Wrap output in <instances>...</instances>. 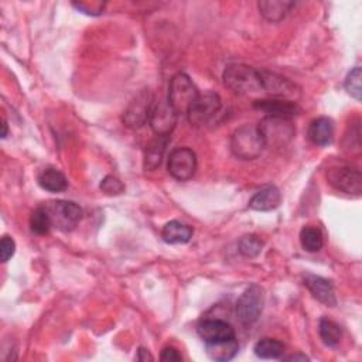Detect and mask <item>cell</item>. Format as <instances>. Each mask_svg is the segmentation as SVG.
<instances>
[{"label":"cell","instance_id":"6da1fadb","mask_svg":"<svg viewBox=\"0 0 362 362\" xmlns=\"http://www.w3.org/2000/svg\"><path fill=\"white\" fill-rule=\"evenodd\" d=\"M224 84L236 95H255L264 92L261 70L245 64H232L224 71Z\"/></svg>","mask_w":362,"mask_h":362},{"label":"cell","instance_id":"7a4b0ae2","mask_svg":"<svg viewBox=\"0 0 362 362\" xmlns=\"http://www.w3.org/2000/svg\"><path fill=\"white\" fill-rule=\"evenodd\" d=\"M266 145L261 135L258 125L247 124L238 128L231 138V150L233 156L243 160L258 159L265 150Z\"/></svg>","mask_w":362,"mask_h":362},{"label":"cell","instance_id":"3957f363","mask_svg":"<svg viewBox=\"0 0 362 362\" xmlns=\"http://www.w3.org/2000/svg\"><path fill=\"white\" fill-rule=\"evenodd\" d=\"M198 96V89L187 74L179 72L172 78L167 102L176 110L177 115H187Z\"/></svg>","mask_w":362,"mask_h":362},{"label":"cell","instance_id":"277c9868","mask_svg":"<svg viewBox=\"0 0 362 362\" xmlns=\"http://www.w3.org/2000/svg\"><path fill=\"white\" fill-rule=\"evenodd\" d=\"M266 148H282L287 145L296 135V128L290 119L265 116L258 125Z\"/></svg>","mask_w":362,"mask_h":362},{"label":"cell","instance_id":"5b68a950","mask_svg":"<svg viewBox=\"0 0 362 362\" xmlns=\"http://www.w3.org/2000/svg\"><path fill=\"white\" fill-rule=\"evenodd\" d=\"M265 292L261 286H250L236 302V317L244 325L257 323L264 311Z\"/></svg>","mask_w":362,"mask_h":362},{"label":"cell","instance_id":"8992f818","mask_svg":"<svg viewBox=\"0 0 362 362\" xmlns=\"http://www.w3.org/2000/svg\"><path fill=\"white\" fill-rule=\"evenodd\" d=\"M155 105V96L152 91H141L124 112V124L128 128L139 129L149 122L150 112Z\"/></svg>","mask_w":362,"mask_h":362},{"label":"cell","instance_id":"52a82bcc","mask_svg":"<svg viewBox=\"0 0 362 362\" xmlns=\"http://www.w3.org/2000/svg\"><path fill=\"white\" fill-rule=\"evenodd\" d=\"M46 208L51 216L53 226L63 232H71L75 229L82 218V209L71 201H53L49 202Z\"/></svg>","mask_w":362,"mask_h":362},{"label":"cell","instance_id":"ba28073f","mask_svg":"<svg viewBox=\"0 0 362 362\" xmlns=\"http://www.w3.org/2000/svg\"><path fill=\"white\" fill-rule=\"evenodd\" d=\"M221 105V98L215 92H207L204 95H200L187 113L188 122L197 128L208 125L219 113Z\"/></svg>","mask_w":362,"mask_h":362},{"label":"cell","instance_id":"9c48e42d","mask_svg":"<svg viewBox=\"0 0 362 362\" xmlns=\"http://www.w3.org/2000/svg\"><path fill=\"white\" fill-rule=\"evenodd\" d=\"M328 183L338 191L349 195H359L362 191L361 172L352 166H337L327 172Z\"/></svg>","mask_w":362,"mask_h":362},{"label":"cell","instance_id":"30bf717a","mask_svg":"<svg viewBox=\"0 0 362 362\" xmlns=\"http://www.w3.org/2000/svg\"><path fill=\"white\" fill-rule=\"evenodd\" d=\"M167 169L176 180L187 181L197 172V156L188 148H177L170 153Z\"/></svg>","mask_w":362,"mask_h":362},{"label":"cell","instance_id":"8fae6325","mask_svg":"<svg viewBox=\"0 0 362 362\" xmlns=\"http://www.w3.org/2000/svg\"><path fill=\"white\" fill-rule=\"evenodd\" d=\"M261 77H262L264 92L273 98L293 101L300 95V88L283 75L271 72L268 70H261Z\"/></svg>","mask_w":362,"mask_h":362},{"label":"cell","instance_id":"7c38bea8","mask_svg":"<svg viewBox=\"0 0 362 362\" xmlns=\"http://www.w3.org/2000/svg\"><path fill=\"white\" fill-rule=\"evenodd\" d=\"M149 124L157 136H170L177 124V113L167 101L155 102L150 112Z\"/></svg>","mask_w":362,"mask_h":362},{"label":"cell","instance_id":"4fadbf2b","mask_svg":"<svg viewBox=\"0 0 362 362\" xmlns=\"http://www.w3.org/2000/svg\"><path fill=\"white\" fill-rule=\"evenodd\" d=\"M254 108L257 110L264 112L266 116L283 117V119H290V120L295 116L302 113V108L297 105V102L290 101V99H280V98L258 99L254 102Z\"/></svg>","mask_w":362,"mask_h":362},{"label":"cell","instance_id":"5bb4252c","mask_svg":"<svg viewBox=\"0 0 362 362\" xmlns=\"http://www.w3.org/2000/svg\"><path fill=\"white\" fill-rule=\"evenodd\" d=\"M197 332L204 342H216L235 338L233 327L229 323L218 318L201 321L197 327Z\"/></svg>","mask_w":362,"mask_h":362},{"label":"cell","instance_id":"9a60e30c","mask_svg":"<svg viewBox=\"0 0 362 362\" xmlns=\"http://www.w3.org/2000/svg\"><path fill=\"white\" fill-rule=\"evenodd\" d=\"M304 286L310 290L314 299L327 307H334L337 304V297L334 286L328 279L316 275H307L304 278Z\"/></svg>","mask_w":362,"mask_h":362},{"label":"cell","instance_id":"2e32d148","mask_svg":"<svg viewBox=\"0 0 362 362\" xmlns=\"http://www.w3.org/2000/svg\"><path fill=\"white\" fill-rule=\"evenodd\" d=\"M282 202L280 190L276 186H266L261 188L250 201V208L255 211H272L276 209Z\"/></svg>","mask_w":362,"mask_h":362},{"label":"cell","instance_id":"e0dca14e","mask_svg":"<svg viewBox=\"0 0 362 362\" xmlns=\"http://www.w3.org/2000/svg\"><path fill=\"white\" fill-rule=\"evenodd\" d=\"M309 139L317 146H328L334 139V124L330 117H317L309 127Z\"/></svg>","mask_w":362,"mask_h":362},{"label":"cell","instance_id":"ac0fdd59","mask_svg":"<svg viewBox=\"0 0 362 362\" xmlns=\"http://www.w3.org/2000/svg\"><path fill=\"white\" fill-rule=\"evenodd\" d=\"M169 143H170V136H156L146 146L145 159H143V166L146 172H155L157 167H160Z\"/></svg>","mask_w":362,"mask_h":362},{"label":"cell","instance_id":"d6986e66","mask_svg":"<svg viewBox=\"0 0 362 362\" xmlns=\"http://www.w3.org/2000/svg\"><path fill=\"white\" fill-rule=\"evenodd\" d=\"M295 6L293 2H287V0H265L258 4L261 15L271 23L282 22Z\"/></svg>","mask_w":362,"mask_h":362},{"label":"cell","instance_id":"ffe728a7","mask_svg":"<svg viewBox=\"0 0 362 362\" xmlns=\"http://www.w3.org/2000/svg\"><path fill=\"white\" fill-rule=\"evenodd\" d=\"M162 238L164 243L170 245H183L190 243L193 238V229L187 224L180 221H170L164 225L162 231Z\"/></svg>","mask_w":362,"mask_h":362},{"label":"cell","instance_id":"44dd1931","mask_svg":"<svg viewBox=\"0 0 362 362\" xmlns=\"http://www.w3.org/2000/svg\"><path fill=\"white\" fill-rule=\"evenodd\" d=\"M207 355L212 361L218 362H226L231 361L239 351V344L236 338L225 340V341H216V342H205Z\"/></svg>","mask_w":362,"mask_h":362},{"label":"cell","instance_id":"7402d4cb","mask_svg":"<svg viewBox=\"0 0 362 362\" xmlns=\"http://www.w3.org/2000/svg\"><path fill=\"white\" fill-rule=\"evenodd\" d=\"M39 184L49 193H63L68 187L67 177L57 169H46L39 176Z\"/></svg>","mask_w":362,"mask_h":362},{"label":"cell","instance_id":"603a6c76","mask_svg":"<svg viewBox=\"0 0 362 362\" xmlns=\"http://www.w3.org/2000/svg\"><path fill=\"white\" fill-rule=\"evenodd\" d=\"M318 334H320L321 341L330 348H337L341 342V338H342L341 327L335 321H332L327 317L320 320Z\"/></svg>","mask_w":362,"mask_h":362},{"label":"cell","instance_id":"cb8c5ba5","mask_svg":"<svg viewBox=\"0 0 362 362\" xmlns=\"http://www.w3.org/2000/svg\"><path fill=\"white\" fill-rule=\"evenodd\" d=\"M300 244L307 252H318L324 247V235L317 226H304L300 231Z\"/></svg>","mask_w":362,"mask_h":362},{"label":"cell","instance_id":"d4e9b609","mask_svg":"<svg viewBox=\"0 0 362 362\" xmlns=\"http://www.w3.org/2000/svg\"><path fill=\"white\" fill-rule=\"evenodd\" d=\"M254 351L262 359H279L285 354V344L275 338H264L257 342Z\"/></svg>","mask_w":362,"mask_h":362},{"label":"cell","instance_id":"484cf974","mask_svg":"<svg viewBox=\"0 0 362 362\" xmlns=\"http://www.w3.org/2000/svg\"><path fill=\"white\" fill-rule=\"evenodd\" d=\"M30 228L34 233L37 235H46L50 232V229L53 228V221H51V216L44 207H37L32 216H30Z\"/></svg>","mask_w":362,"mask_h":362},{"label":"cell","instance_id":"4316f807","mask_svg":"<svg viewBox=\"0 0 362 362\" xmlns=\"http://www.w3.org/2000/svg\"><path fill=\"white\" fill-rule=\"evenodd\" d=\"M238 248H239L240 255L252 259V258H257L261 255V252L264 250V240L257 235H245L240 238Z\"/></svg>","mask_w":362,"mask_h":362},{"label":"cell","instance_id":"83f0119b","mask_svg":"<svg viewBox=\"0 0 362 362\" xmlns=\"http://www.w3.org/2000/svg\"><path fill=\"white\" fill-rule=\"evenodd\" d=\"M361 78H362V72H361V67H355L352 68L344 82V86L347 89V92L355 98L356 101H361V95H362V88H361Z\"/></svg>","mask_w":362,"mask_h":362},{"label":"cell","instance_id":"f1b7e54d","mask_svg":"<svg viewBox=\"0 0 362 362\" xmlns=\"http://www.w3.org/2000/svg\"><path fill=\"white\" fill-rule=\"evenodd\" d=\"M101 190L106 195H120L125 191V186L115 176H106L101 183Z\"/></svg>","mask_w":362,"mask_h":362},{"label":"cell","instance_id":"f546056e","mask_svg":"<svg viewBox=\"0 0 362 362\" xmlns=\"http://www.w3.org/2000/svg\"><path fill=\"white\" fill-rule=\"evenodd\" d=\"M74 8H77L81 13H85L88 16H98L103 12L105 4L98 2V0H92V2H75L72 4Z\"/></svg>","mask_w":362,"mask_h":362},{"label":"cell","instance_id":"4dcf8cb0","mask_svg":"<svg viewBox=\"0 0 362 362\" xmlns=\"http://www.w3.org/2000/svg\"><path fill=\"white\" fill-rule=\"evenodd\" d=\"M15 252H16V243L13 240V238L5 235L2 238V243H0V259L6 264L11 258H13Z\"/></svg>","mask_w":362,"mask_h":362},{"label":"cell","instance_id":"1f68e13d","mask_svg":"<svg viewBox=\"0 0 362 362\" xmlns=\"http://www.w3.org/2000/svg\"><path fill=\"white\" fill-rule=\"evenodd\" d=\"M160 359L166 361V362H172V361H183V356H181V354L174 347H166L162 351Z\"/></svg>","mask_w":362,"mask_h":362},{"label":"cell","instance_id":"d6a6232c","mask_svg":"<svg viewBox=\"0 0 362 362\" xmlns=\"http://www.w3.org/2000/svg\"><path fill=\"white\" fill-rule=\"evenodd\" d=\"M138 359H139V361H153L155 358H153V355L149 352V349L141 347L139 351H138Z\"/></svg>","mask_w":362,"mask_h":362},{"label":"cell","instance_id":"836d02e7","mask_svg":"<svg viewBox=\"0 0 362 362\" xmlns=\"http://www.w3.org/2000/svg\"><path fill=\"white\" fill-rule=\"evenodd\" d=\"M285 359H287V361H307L309 358H307L306 355L299 354V355H290V356H286Z\"/></svg>","mask_w":362,"mask_h":362},{"label":"cell","instance_id":"e575fe53","mask_svg":"<svg viewBox=\"0 0 362 362\" xmlns=\"http://www.w3.org/2000/svg\"><path fill=\"white\" fill-rule=\"evenodd\" d=\"M2 127H4V132H2V138L6 139L8 138V120L6 117L4 116V122H2Z\"/></svg>","mask_w":362,"mask_h":362}]
</instances>
